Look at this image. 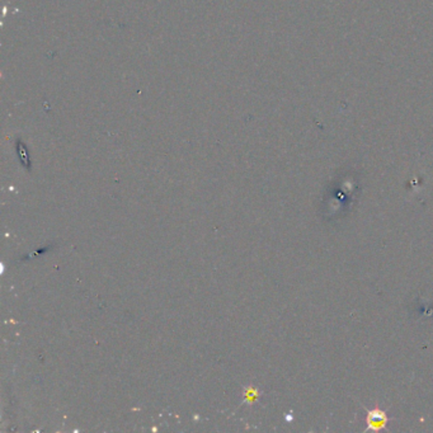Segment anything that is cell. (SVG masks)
I'll return each instance as SVG.
<instances>
[{
    "mask_svg": "<svg viewBox=\"0 0 433 433\" xmlns=\"http://www.w3.org/2000/svg\"><path fill=\"white\" fill-rule=\"evenodd\" d=\"M367 425H369L370 430H381V428L386 427L388 423V417L380 409H372L367 414Z\"/></svg>",
    "mask_w": 433,
    "mask_h": 433,
    "instance_id": "6da1fadb",
    "label": "cell"
}]
</instances>
